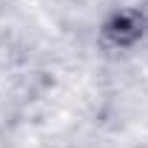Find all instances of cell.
<instances>
[{
    "label": "cell",
    "instance_id": "cell-1",
    "mask_svg": "<svg viewBox=\"0 0 148 148\" xmlns=\"http://www.w3.org/2000/svg\"><path fill=\"white\" fill-rule=\"evenodd\" d=\"M140 29H143L140 17L131 14V12H125V14H120V17L111 23L108 34L114 37V40H120V43H128V40H134V37L140 34Z\"/></svg>",
    "mask_w": 148,
    "mask_h": 148
}]
</instances>
